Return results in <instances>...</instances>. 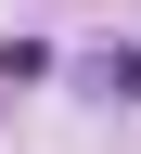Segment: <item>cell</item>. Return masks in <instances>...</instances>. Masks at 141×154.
Listing matches in <instances>:
<instances>
[{"mask_svg": "<svg viewBox=\"0 0 141 154\" xmlns=\"http://www.w3.org/2000/svg\"><path fill=\"white\" fill-rule=\"evenodd\" d=\"M103 90H128V103H141V51H103Z\"/></svg>", "mask_w": 141, "mask_h": 154, "instance_id": "cell-1", "label": "cell"}]
</instances>
